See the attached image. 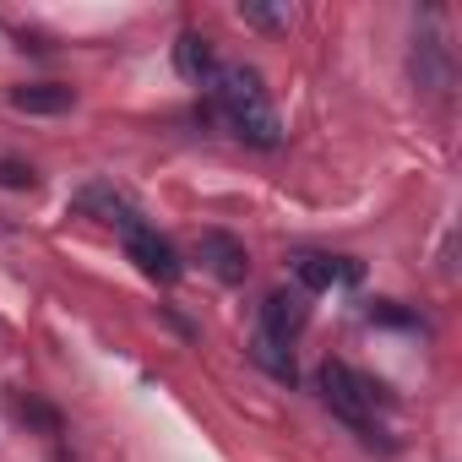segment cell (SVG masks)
<instances>
[{
  "label": "cell",
  "instance_id": "1",
  "mask_svg": "<svg viewBox=\"0 0 462 462\" xmlns=\"http://www.w3.org/2000/svg\"><path fill=\"white\" fill-rule=\"evenodd\" d=\"M212 104H217L223 125L235 131L245 147H262V152H278L283 147V120H278V109H273L256 66H217Z\"/></svg>",
  "mask_w": 462,
  "mask_h": 462
},
{
  "label": "cell",
  "instance_id": "2",
  "mask_svg": "<svg viewBox=\"0 0 462 462\" xmlns=\"http://www.w3.org/2000/svg\"><path fill=\"white\" fill-rule=\"evenodd\" d=\"M316 386H321V402H327L348 430H359L365 440L381 435V413L392 408V392H386L381 381H370L365 370H354V365H343V359H327V365L316 370Z\"/></svg>",
  "mask_w": 462,
  "mask_h": 462
},
{
  "label": "cell",
  "instance_id": "3",
  "mask_svg": "<svg viewBox=\"0 0 462 462\" xmlns=\"http://www.w3.org/2000/svg\"><path fill=\"white\" fill-rule=\"evenodd\" d=\"M109 223L120 228L125 256L136 262V273H142V278H152V283H163V289H169V283H180V273H185L180 251H174V245L158 235V228H152V223H147L136 207H125V201H120V212H115Z\"/></svg>",
  "mask_w": 462,
  "mask_h": 462
},
{
  "label": "cell",
  "instance_id": "4",
  "mask_svg": "<svg viewBox=\"0 0 462 462\" xmlns=\"http://www.w3.org/2000/svg\"><path fill=\"white\" fill-rule=\"evenodd\" d=\"M289 267H294V278H300L305 294H321V289H354V283L365 278V267H359L354 256H327V251H294Z\"/></svg>",
  "mask_w": 462,
  "mask_h": 462
},
{
  "label": "cell",
  "instance_id": "5",
  "mask_svg": "<svg viewBox=\"0 0 462 462\" xmlns=\"http://www.w3.org/2000/svg\"><path fill=\"white\" fill-rule=\"evenodd\" d=\"M196 251H201V262L217 283H245L251 278V251H245L240 235H228V228H207L196 240Z\"/></svg>",
  "mask_w": 462,
  "mask_h": 462
},
{
  "label": "cell",
  "instance_id": "6",
  "mask_svg": "<svg viewBox=\"0 0 462 462\" xmlns=\"http://www.w3.org/2000/svg\"><path fill=\"white\" fill-rule=\"evenodd\" d=\"M310 321V294L305 289H273L262 305V337L273 343H294Z\"/></svg>",
  "mask_w": 462,
  "mask_h": 462
},
{
  "label": "cell",
  "instance_id": "7",
  "mask_svg": "<svg viewBox=\"0 0 462 462\" xmlns=\"http://www.w3.org/2000/svg\"><path fill=\"white\" fill-rule=\"evenodd\" d=\"M413 82L424 93H446L451 88V55H446L440 33H419L413 39Z\"/></svg>",
  "mask_w": 462,
  "mask_h": 462
},
{
  "label": "cell",
  "instance_id": "8",
  "mask_svg": "<svg viewBox=\"0 0 462 462\" xmlns=\"http://www.w3.org/2000/svg\"><path fill=\"white\" fill-rule=\"evenodd\" d=\"M174 71H180L185 82H212V77H217V50H212V39L180 33V44H174Z\"/></svg>",
  "mask_w": 462,
  "mask_h": 462
},
{
  "label": "cell",
  "instance_id": "9",
  "mask_svg": "<svg viewBox=\"0 0 462 462\" xmlns=\"http://www.w3.org/2000/svg\"><path fill=\"white\" fill-rule=\"evenodd\" d=\"M12 109H23V115H66V109H77V93L60 88V82H33V88H12Z\"/></svg>",
  "mask_w": 462,
  "mask_h": 462
},
{
  "label": "cell",
  "instance_id": "10",
  "mask_svg": "<svg viewBox=\"0 0 462 462\" xmlns=\"http://www.w3.org/2000/svg\"><path fill=\"white\" fill-rule=\"evenodd\" d=\"M251 359H256L267 375H278V381H294V375H300L294 348H289V343H273V337H262V332L251 337Z\"/></svg>",
  "mask_w": 462,
  "mask_h": 462
},
{
  "label": "cell",
  "instance_id": "11",
  "mask_svg": "<svg viewBox=\"0 0 462 462\" xmlns=\"http://www.w3.org/2000/svg\"><path fill=\"white\" fill-rule=\"evenodd\" d=\"M240 17L256 23V28H289V23H294L289 6H240Z\"/></svg>",
  "mask_w": 462,
  "mask_h": 462
},
{
  "label": "cell",
  "instance_id": "12",
  "mask_svg": "<svg viewBox=\"0 0 462 462\" xmlns=\"http://www.w3.org/2000/svg\"><path fill=\"white\" fill-rule=\"evenodd\" d=\"M0 185H6V190H33L39 174L28 163H17V158H0Z\"/></svg>",
  "mask_w": 462,
  "mask_h": 462
}]
</instances>
